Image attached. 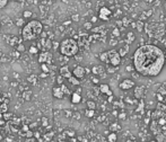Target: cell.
<instances>
[{
  "mask_svg": "<svg viewBox=\"0 0 166 142\" xmlns=\"http://www.w3.org/2000/svg\"><path fill=\"white\" fill-rule=\"evenodd\" d=\"M165 61L164 52L153 44L142 45L138 48L133 54L135 70L143 77L158 76L166 65Z\"/></svg>",
  "mask_w": 166,
  "mask_h": 142,
  "instance_id": "1",
  "label": "cell"
},
{
  "mask_svg": "<svg viewBox=\"0 0 166 142\" xmlns=\"http://www.w3.org/2000/svg\"><path fill=\"white\" fill-rule=\"evenodd\" d=\"M42 32H43L42 23L38 20H32L24 26L22 31V36L26 41H32L36 39L40 34H42Z\"/></svg>",
  "mask_w": 166,
  "mask_h": 142,
  "instance_id": "2",
  "label": "cell"
},
{
  "mask_svg": "<svg viewBox=\"0 0 166 142\" xmlns=\"http://www.w3.org/2000/svg\"><path fill=\"white\" fill-rule=\"evenodd\" d=\"M79 50V44L74 39H66L60 44V52L64 56H74Z\"/></svg>",
  "mask_w": 166,
  "mask_h": 142,
  "instance_id": "3",
  "label": "cell"
},
{
  "mask_svg": "<svg viewBox=\"0 0 166 142\" xmlns=\"http://www.w3.org/2000/svg\"><path fill=\"white\" fill-rule=\"evenodd\" d=\"M107 63L113 67H117L121 63V55L120 53L115 50L107 51Z\"/></svg>",
  "mask_w": 166,
  "mask_h": 142,
  "instance_id": "4",
  "label": "cell"
},
{
  "mask_svg": "<svg viewBox=\"0 0 166 142\" xmlns=\"http://www.w3.org/2000/svg\"><path fill=\"white\" fill-rule=\"evenodd\" d=\"M112 16V12L107 8V7H102L100 9V13H98V18H101L102 20L107 22L110 19V17Z\"/></svg>",
  "mask_w": 166,
  "mask_h": 142,
  "instance_id": "5",
  "label": "cell"
},
{
  "mask_svg": "<svg viewBox=\"0 0 166 142\" xmlns=\"http://www.w3.org/2000/svg\"><path fill=\"white\" fill-rule=\"evenodd\" d=\"M38 62L42 65V63H48L50 65L52 62V54L50 52H43L40 54L38 56Z\"/></svg>",
  "mask_w": 166,
  "mask_h": 142,
  "instance_id": "6",
  "label": "cell"
},
{
  "mask_svg": "<svg viewBox=\"0 0 166 142\" xmlns=\"http://www.w3.org/2000/svg\"><path fill=\"white\" fill-rule=\"evenodd\" d=\"M120 88L122 89V90H129V89H131L132 87H135V81L133 80H131V79H124V80H122L121 82H120Z\"/></svg>",
  "mask_w": 166,
  "mask_h": 142,
  "instance_id": "7",
  "label": "cell"
},
{
  "mask_svg": "<svg viewBox=\"0 0 166 142\" xmlns=\"http://www.w3.org/2000/svg\"><path fill=\"white\" fill-rule=\"evenodd\" d=\"M85 73H86V69L84 67H81V65H77L76 68L74 69V71H72V75L78 78V79L84 78Z\"/></svg>",
  "mask_w": 166,
  "mask_h": 142,
  "instance_id": "8",
  "label": "cell"
},
{
  "mask_svg": "<svg viewBox=\"0 0 166 142\" xmlns=\"http://www.w3.org/2000/svg\"><path fill=\"white\" fill-rule=\"evenodd\" d=\"M60 75L64 78L69 79V78L72 76V72H70V70H69V68H68L67 65H64V67L60 68Z\"/></svg>",
  "mask_w": 166,
  "mask_h": 142,
  "instance_id": "9",
  "label": "cell"
},
{
  "mask_svg": "<svg viewBox=\"0 0 166 142\" xmlns=\"http://www.w3.org/2000/svg\"><path fill=\"white\" fill-rule=\"evenodd\" d=\"M52 94H53V96H54L55 98H59V99L64 98V92L62 91L61 87H54L53 90H52Z\"/></svg>",
  "mask_w": 166,
  "mask_h": 142,
  "instance_id": "10",
  "label": "cell"
},
{
  "mask_svg": "<svg viewBox=\"0 0 166 142\" xmlns=\"http://www.w3.org/2000/svg\"><path fill=\"white\" fill-rule=\"evenodd\" d=\"M100 91H101L102 94L107 95L109 97H110V96H112V91H111V89H110L109 85H106V84H102V85L100 86Z\"/></svg>",
  "mask_w": 166,
  "mask_h": 142,
  "instance_id": "11",
  "label": "cell"
},
{
  "mask_svg": "<svg viewBox=\"0 0 166 142\" xmlns=\"http://www.w3.org/2000/svg\"><path fill=\"white\" fill-rule=\"evenodd\" d=\"M143 94H145V87H143V86H139V87H137V88L135 89V97L138 98V99H141V98H142Z\"/></svg>",
  "mask_w": 166,
  "mask_h": 142,
  "instance_id": "12",
  "label": "cell"
},
{
  "mask_svg": "<svg viewBox=\"0 0 166 142\" xmlns=\"http://www.w3.org/2000/svg\"><path fill=\"white\" fill-rule=\"evenodd\" d=\"M92 71H93V73H94V75L98 76V75L104 73V68H103L102 65H95V67H93Z\"/></svg>",
  "mask_w": 166,
  "mask_h": 142,
  "instance_id": "13",
  "label": "cell"
},
{
  "mask_svg": "<svg viewBox=\"0 0 166 142\" xmlns=\"http://www.w3.org/2000/svg\"><path fill=\"white\" fill-rule=\"evenodd\" d=\"M80 101H81V96H80V94L77 91V92H74L72 95H71V102L74 104H78L80 103Z\"/></svg>",
  "mask_w": 166,
  "mask_h": 142,
  "instance_id": "14",
  "label": "cell"
},
{
  "mask_svg": "<svg viewBox=\"0 0 166 142\" xmlns=\"http://www.w3.org/2000/svg\"><path fill=\"white\" fill-rule=\"evenodd\" d=\"M156 141L157 142H166V134L165 133H158V134H156Z\"/></svg>",
  "mask_w": 166,
  "mask_h": 142,
  "instance_id": "15",
  "label": "cell"
},
{
  "mask_svg": "<svg viewBox=\"0 0 166 142\" xmlns=\"http://www.w3.org/2000/svg\"><path fill=\"white\" fill-rule=\"evenodd\" d=\"M68 80H69V82H70L71 85H74V86H78V85L80 84V82H79V79H78V78H77V77H75L74 75H72L71 77L69 78Z\"/></svg>",
  "mask_w": 166,
  "mask_h": 142,
  "instance_id": "16",
  "label": "cell"
},
{
  "mask_svg": "<svg viewBox=\"0 0 166 142\" xmlns=\"http://www.w3.org/2000/svg\"><path fill=\"white\" fill-rule=\"evenodd\" d=\"M116 139H117V137H116V133H115V132H112V133L109 134V137H107L109 142H116Z\"/></svg>",
  "mask_w": 166,
  "mask_h": 142,
  "instance_id": "17",
  "label": "cell"
},
{
  "mask_svg": "<svg viewBox=\"0 0 166 142\" xmlns=\"http://www.w3.org/2000/svg\"><path fill=\"white\" fill-rule=\"evenodd\" d=\"M100 60H101L102 62L107 63V51L103 52V53H101V54H100Z\"/></svg>",
  "mask_w": 166,
  "mask_h": 142,
  "instance_id": "18",
  "label": "cell"
},
{
  "mask_svg": "<svg viewBox=\"0 0 166 142\" xmlns=\"http://www.w3.org/2000/svg\"><path fill=\"white\" fill-rule=\"evenodd\" d=\"M110 129H111V131L115 132V131H120V130H121V126H120L117 123H113V124L110 126Z\"/></svg>",
  "mask_w": 166,
  "mask_h": 142,
  "instance_id": "19",
  "label": "cell"
},
{
  "mask_svg": "<svg viewBox=\"0 0 166 142\" xmlns=\"http://www.w3.org/2000/svg\"><path fill=\"white\" fill-rule=\"evenodd\" d=\"M94 114H95V111H94V109H89V108L85 112V115L87 117H93L94 116Z\"/></svg>",
  "mask_w": 166,
  "mask_h": 142,
  "instance_id": "20",
  "label": "cell"
},
{
  "mask_svg": "<svg viewBox=\"0 0 166 142\" xmlns=\"http://www.w3.org/2000/svg\"><path fill=\"white\" fill-rule=\"evenodd\" d=\"M87 107H88L89 109H95V107H96V104L94 103L93 101H88V102H87Z\"/></svg>",
  "mask_w": 166,
  "mask_h": 142,
  "instance_id": "21",
  "label": "cell"
},
{
  "mask_svg": "<svg viewBox=\"0 0 166 142\" xmlns=\"http://www.w3.org/2000/svg\"><path fill=\"white\" fill-rule=\"evenodd\" d=\"M24 25H25V22H24L23 18H18V19L16 20V26L20 27V26H24Z\"/></svg>",
  "mask_w": 166,
  "mask_h": 142,
  "instance_id": "22",
  "label": "cell"
},
{
  "mask_svg": "<svg viewBox=\"0 0 166 142\" xmlns=\"http://www.w3.org/2000/svg\"><path fill=\"white\" fill-rule=\"evenodd\" d=\"M60 87H61L62 91L64 92V95H70V91H69V89L67 88V86H66V85H64V84H62V85H61Z\"/></svg>",
  "mask_w": 166,
  "mask_h": 142,
  "instance_id": "23",
  "label": "cell"
},
{
  "mask_svg": "<svg viewBox=\"0 0 166 142\" xmlns=\"http://www.w3.org/2000/svg\"><path fill=\"white\" fill-rule=\"evenodd\" d=\"M41 68H42V71H43V72H46V73L49 72V67H48L46 63H42V65H41Z\"/></svg>",
  "mask_w": 166,
  "mask_h": 142,
  "instance_id": "24",
  "label": "cell"
},
{
  "mask_svg": "<svg viewBox=\"0 0 166 142\" xmlns=\"http://www.w3.org/2000/svg\"><path fill=\"white\" fill-rule=\"evenodd\" d=\"M38 48H36V46H34V45L29 48V53H31V54H36V53H38Z\"/></svg>",
  "mask_w": 166,
  "mask_h": 142,
  "instance_id": "25",
  "label": "cell"
},
{
  "mask_svg": "<svg viewBox=\"0 0 166 142\" xmlns=\"http://www.w3.org/2000/svg\"><path fill=\"white\" fill-rule=\"evenodd\" d=\"M23 17H24V18H29V17H32V12L25 10V12L23 13Z\"/></svg>",
  "mask_w": 166,
  "mask_h": 142,
  "instance_id": "26",
  "label": "cell"
},
{
  "mask_svg": "<svg viewBox=\"0 0 166 142\" xmlns=\"http://www.w3.org/2000/svg\"><path fill=\"white\" fill-rule=\"evenodd\" d=\"M128 52V48L127 46H124V48H122L121 50H120V55L121 56H123V55H126V53Z\"/></svg>",
  "mask_w": 166,
  "mask_h": 142,
  "instance_id": "27",
  "label": "cell"
},
{
  "mask_svg": "<svg viewBox=\"0 0 166 142\" xmlns=\"http://www.w3.org/2000/svg\"><path fill=\"white\" fill-rule=\"evenodd\" d=\"M27 80H28L29 82H32V84H35V82H36V77H35V76H29Z\"/></svg>",
  "mask_w": 166,
  "mask_h": 142,
  "instance_id": "28",
  "label": "cell"
},
{
  "mask_svg": "<svg viewBox=\"0 0 166 142\" xmlns=\"http://www.w3.org/2000/svg\"><path fill=\"white\" fill-rule=\"evenodd\" d=\"M8 3V0H0V8H3L6 7Z\"/></svg>",
  "mask_w": 166,
  "mask_h": 142,
  "instance_id": "29",
  "label": "cell"
},
{
  "mask_svg": "<svg viewBox=\"0 0 166 142\" xmlns=\"http://www.w3.org/2000/svg\"><path fill=\"white\" fill-rule=\"evenodd\" d=\"M17 51H18V52H23V51H25V46H24L23 44H19V45L17 46Z\"/></svg>",
  "mask_w": 166,
  "mask_h": 142,
  "instance_id": "30",
  "label": "cell"
},
{
  "mask_svg": "<svg viewBox=\"0 0 166 142\" xmlns=\"http://www.w3.org/2000/svg\"><path fill=\"white\" fill-rule=\"evenodd\" d=\"M57 81H58V84H60V85H62V82H64V77L60 75L59 77L57 78Z\"/></svg>",
  "mask_w": 166,
  "mask_h": 142,
  "instance_id": "31",
  "label": "cell"
},
{
  "mask_svg": "<svg viewBox=\"0 0 166 142\" xmlns=\"http://www.w3.org/2000/svg\"><path fill=\"white\" fill-rule=\"evenodd\" d=\"M128 39H130V42H132V41L135 39V35H133V33H132V32L128 33Z\"/></svg>",
  "mask_w": 166,
  "mask_h": 142,
  "instance_id": "32",
  "label": "cell"
},
{
  "mask_svg": "<svg viewBox=\"0 0 166 142\" xmlns=\"http://www.w3.org/2000/svg\"><path fill=\"white\" fill-rule=\"evenodd\" d=\"M84 27H85L86 29H90V28H92V22H90V23H85V24H84Z\"/></svg>",
  "mask_w": 166,
  "mask_h": 142,
  "instance_id": "33",
  "label": "cell"
},
{
  "mask_svg": "<svg viewBox=\"0 0 166 142\" xmlns=\"http://www.w3.org/2000/svg\"><path fill=\"white\" fill-rule=\"evenodd\" d=\"M33 135H34L33 132H31V131H27V132H26V137H27V138H32Z\"/></svg>",
  "mask_w": 166,
  "mask_h": 142,
  "instance_id": "34",
  "label": "cell"
},
{
  "mask_svg": "<svg viewBox=\"0 0 166 142\" xmlns=\"http://www.w3.org/2000/svg\"><path fill=\"white\" fill-rule=\"evenodd\" d=\"M113 35H115V36H119V35H120V32H119L117 28H115L114 31H113Z\"/></svg>",
  "mask_w": 166,
  "mask_h": 142,
  "instance_id": "35",
  "label": "cell"
},
{
  "mask_svg": "<svg viewBox=\"0 0 166 142\" xmlns=\"http://www.w3.org/2000/svg\"><path fill=\"white\" fill-rule=\"evenodd\" d=\"M142 26H143V24H142L141 22H138V24H137V27H138V29H139V31H141V29H142Z\"/></svg>",
  "mask_w": 166,
  "mask_h": 142,
  "instance_id": "36",
  "label": "cell"
},
{
  "mask_svg": "<svg viewBox=\"0 0 166 142\" xmlns=\"http://www.w3.org/2000/svg\"><path fill=\"white\" fill-rule=\"evenodd\" d=\"M72 20L78 22V20H79V16H78V15H74V16H72Z\"/></svg>",
  "mask_w": 166,
  "mask_h": 142,
  "instance_id": "37",
  "label": "cell"
},
{
  "mask_svg": "<svg viewBox=\"0 0 166 142\" xmlns=\"http://www.w3.org/2000/svg\"><path fill=\"white\" fill-rule=\"evenodd\" d=\"M119 118H121V120H124V118H126V114H124V113H121V114L119 115Z\"/></svg>",
  "mask_w": 166,
  "mask_h": 142,
  "instance_id": "38",
  "label": "cell"
},
{
  "mask_svg": "<svg viewBox=\"0 0 166 142\" xmlns=\"http://www.w3.org/2000/svg\"><path fill=\"white\" fill-rule=\"evenodd\" d=\"M142 107H143V103H142V102H141V103H140V106H139V107H138V108H137V111H138V112H140L141 109H142Z\"/></svg>",
  "mask_w": 166,
  "mask_h": 142,
  "instance_id": "39",
  "label": "cell"
},
{
  "mask_svg": "<svg viewBox=\"0 0 166 142\" xmlns=\"http://www.w3.org/2000/svg\"><path fill=\"white\" fill-rule=\"evenodd\" d=\"M46 77H48V73H46V72H43V73L41 75V78H46Z\"/></svg>",
  "mask_w": 166,
  "mask_h": 142,
  "instance_id": "40",
  "label": "cell"
},
{
  "mask_svg": "<svg viewBox=\"0 0 166 142\" xmlns=\"http://www.w3.org/2000/svg\"><path fill=\"white\" fill-rule=\"evenodd\" d=\"M23 130H24L25 132H27V131H29V129H28V126H27V125H25V126L23 128Z\"/></svg>",
  "mask_w": 166,
  "mask_h": 142,
  "instance_id": "41",
  "label": "cell"
},
{
  "mask_svg": "<svg viewBox=\"0 0 166 142\" xmlns=\"http://www.w3.org/2000/svg\"><path fill=\"white\" fill-rule=\"evenodd\" d=\"M96 20H97V17H93V18H92V23H95Z\"/></svg>",
  "mask_w": 166,
  "mask_h": 142,
  "instance_id": "42",
  "label": "cell"
},
{
  "mask_svg": "<svg viewBox=\"0 0 166 142\" xmlns=\"http://www.w3.org/2000/svg\"><path fill=\"white\" fill-rule=\"evenodd\" d=\"M46 123H48V121H46V118H43V124H44V125H46Z\"/></svg>",
  "mask_w": 166,
  "mask_h": 142,
  "instance_id": "43",
  "label": "cell"
},
{
  "mask_svg": "<svg viewBox=\"0 0 166 142\" xmlns=\"http://www.w3.org/2000/svg\"><path fill=\"white\" fill-rule=\"evenodd\" d=\"M2 102H3V99H2V98H0V105H1V103H2Z\"/></svg>",
  "mask_w": 166,
  "mask_h": 142,
  "instance_id": "44",
  "label": "cell"
},
{
  "mask_svg": "<svg viewBox=\"0 0 166 142\" xmlns=\"http://www.w3.org/2000/svg\"><path fill=\"white\" fill-rule=\"evenodd\" d=\"M127 142H136V141H132V140H128Z\"/></svg>",
  "mask_w": 166,
  "mask_h": 142,
  "instance_id": "45",
  "label": "cell"
},
{
  "mask_svg": "<svg viewBox=\"0 0 166 142\" xmlns=\"http://www.w3.org/2000/svg\"><path fill=\"white\" fill-rule=\"evenodd\" d=\"M149 142H157V141H154V140H152V141H149Z\"/></svg>",
  "mask_w": 166,
  "mask_h": 142,
  "instance_id": "46",
  "label": "cell"
},
{
  "mask_svg": "<svg viewBox=\"0 0 166 142\" xmlns=\"http://www.w3.org/2000/svg\"><path fill=\"white\" fill-rule=\"evenodd\" d=\"M1 139H2V138H1V135H0V140H1Z\"/></svg>",
  "mask_w": 166,
  "mask_h": 142,
  "instance_id": "47",
  "label": "cell"
},
{
  "mask_svg": "<svg viewBox=\"0 0 166 142\" xmlns=\"http://www.w3.org/2000/svg\"><path fill=\"white\" fill-rule=\"evenodd\" d=\"M0 29H1V24H0Z\"/></svg>",
  "mask_w": 166,
  "mask_h": 142,
  "instance_id": "48",
  "label": "cell"
},
{
  "mask_svg": "<svg viewBox=\"0 0 166 142\" xmlns=\"http://www.w3.org/2000/svg\"><path fill=\"white\" fill-rule=\"evenodd\" d=\"M165 63H166V61H165Z\"/></svg>",
  "mask_w": 166,
  "mask_h": 142,
  "instance_id": "49",
  "label": "cell"
}]
</instances>
